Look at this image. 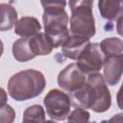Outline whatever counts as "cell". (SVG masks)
Wrapping results in <instances>:
<instances>
[{"label":"cell","instance_id":"19","mask_svg":"<svg viewBox=\"0 0 123 123\" xmlns=\"http://www.w3.org/2000/svg\"><path fill=\"white\" fill-rule=\"evenodd\" d=\"M101 123H123V113H116L109 120H102Z\"/></svg>","mask_w":123,"mask_h":123},{"label":"cell","instance_id":"9","mask_svg":"<svg viewBox=\"0 0 123 123\" xmlns=\"http://www.w3.org/2000/svg\"><path fill=\"white\" fill-rule=\"evenodd\" d=\"M89 43L90 41L88 38L70 35L67 40L62 46V53L65 58L77 61L83 50Z\"/></svg>","mask_w":123,"mask_h":123},{"label":"cell","instance_id":"16","mask_svg":"<svg viewBox=\"0 0 123 123\" xmlns=\"http://www.w3.org/2000/svg\"><path fill=\"white\" fill-rule=\"evenodd\" d=\"M45 111L40 105L28 107L23 112L22 123H45Z\"/></svg>","mask_w":123,"mask_h":123},{"label":"cell","instance_id":"6","mask_svg":"<svg viewBox=\"0 0 123 123\" xmlns=\"http://www.w3.org/2000/svg\"><path fill=\"white\" fill-rule=\"evenodd\" d=\"M105 55L103 54L100 43H89L81 53L77 60V65L85 74L97 73L103 66L105 62Z\"/></svg>","mask_w":123,"mask_h":123},{"label":"cell","instance_id":"15","mask_svg":"<svg viewBox=\"0 0 123 123\" xmlns=\"http://www.w3.org/2000/svg\"><path fill=\"white\" fill-rule=\"evenodd\" d=\"M100 47L106 58L115 57L123 52V40L115 37H107L100 42Z\"/></svg>","mask_w":123,"mask_h":123},{"label":"cell","instance_id":"18","mask_svg":"<svg viewBox=\"0 0 123 123\" xmlns=\"http://www.w3.org/2000/svg\"><path fill=\"white\" fill-rule=\"evenodd\" d=\"M15 118V111L12 106L6 104L0 107V123H12Z\"/></svg>","mask_w":123,"mask_h":123},{"label":"cell","instance_id":"7","mask_svg":"<svg viewBox=\"0 0 123 123\" xmlns=\"http://www.w3.org/2000/svg\"><path fill=\"white\" fill-rule=\"evenodd\" d=\"M86 74L79 68L77 63H70L58 75V85L63 90L73 93L82 88L86 83Z\"/></svg>","mask_w":123,"mask_h":123},{"label":"cell","instance_id":"5","mask_svg":"<svg viewBox=\"0 0 123 123\" xmlns=\"http://www.w3.org/2000/svg\"><path fill=\"white\" fill-rule=\"evenodd\" d=\"M43 104L48 116L56 121L65 120L70 112L71 98L60 89H51L43 99Z\"/></svg>","mask_w":123,"mask_h":123},{"label":"cell","instance_id":"26","mask_svg":"<svg viewBox=\"0 0 123 123\" xmlns=\"http://www.w3.org/2000/svg\"><path fill=\"white\" fill-rule=\"evenodd\" d=\"M68 123H69V122H68Z\"/></svg>","mask_w":123,"mask_h":123},{"label":"cell","instance_id":"20","mask_svg":"<svg viewBox=\"0 0 123 123\" xmlns=\"http://www.w3.org/2000/svg\"><path fill=\"white\" fill-rule=\"evenodd\" d=\"M116 103H117L118 108L123 111V82H122L120 88L118 89L117 94H116Z\"/></svg>","mask_w":123,"mask_h":123},{"label":"cell","instance_id":"10","mask_svg":"<svg viewBox=\"0 0 123 123\" xmlns=\"http://www.w3.org/2000/svg\"><path fill=\"white\" fill-rule=\"evenodd\" d=\"M98 9L101 16L109 21H117L123 17V0H101Z\"/></svg>","mask_w":123,"mask_h":123},{"label":"cell","instance_id":"2","mask_svg":"<svg viewBox=\"0 0 123 123\" xmlns=\"http://www.w3.org/2000/svg\"><path fill=\"white\" fill-rule=\"evenodd\" d=\"M43 7V25L45 33L51 37L54 48L63 45L70 36L67 27L69 18L64 10V1H41Z\"/></svg>","mask_w":123,"mask_h":123},{"label":"cell","instance_id":"8","mask_svg":"<svg viewBox=\"0 0 123 123\" xmlns=\"http://www.w3.org/2000/svg\"><path fill=\"white\" fill-rule=\"evenodd\" d=\"M104 79L109 86H115L123 74V59L121 54L106 58L104 62Z\"/></svg>","mask_w":123,"mask_h":123},{"label":"cell","instance_id":"1","mask_svg":"<svg viewBox=\"0 0 123 123\" xmlns=\"http://www.w3.org/2000/svg\"><path fill=\"white\" fill-rule=\"evenodd\" d=\"M70 98L74 107L90 109L95 112H105L111 105V96L107 83L98 72L89 74L85 86L70 93Z\"/></svg>","mask_w":123,"mask_h":123},{"label":"cell","instance_id":"12","mask_svg":"<svg viewBox=\"0 0 123 123\" xmlns=\"http://www.w3.org/2000/svg\"><path fill=\"white\" fill-rule=\"evenodd\" d=\"M29 43L31 50L36 57L48 55L54 48L53 41L46 33H38L37 35L29 37Z\"/></svg>","mask_w":123,"mask_h":123},{"label":"cell","instance_id":"23","mask_svg":"<svg viewBox=\"0 0 123 123\" xmlns=\"http://www.w3.org/2000/svg\"><path fill=\"white\" fill-rule=\"evenodd\" d=\"M45 123H56V122H54V121H51V120H46V122Z\"/></svg>","mask_w":123,"mask_h":123},{"label":"cell","instance_id":"13","mask_svg":"<svg viewBox=\"0 0 123 123\" xmlns=\"http://www.w3.org/2000/svg\"><path fill=\"white\" fill-rule=\"evenodd\" d=\"M12 52L13 58L20 62H26L31 61L34 58H36V56L34 55V53L31 50L29 38L21 37V38L15 40L12 43Z\"/></svg>","mask_w":123,"mask_h":123},{"label":"cell","instance_id":"17","mask_svg":"<svg viewBox=\"0 0 123 123\" xmlns=\"http://www.w3.org/2000/svg\"><path fill=\"white\" fill-rule=\"evenodd\" d=\"M89 117L90 113L86 109L76 108L69 113L67 119L69 123H89Z\"/></svg>","mask_w":123,"mask_h":123},{"label":"cell","instance_id":"4","mask_svg":"<svg viewBox=\"0 0 123 123\" xmlns=\"http://www.w3.org/2000/svg\"><path fill=\"white\" fill-rule=\"evenodd\" d=\"M90 0H72L68 2L71 10L69 32L72 36L91 38L95 35V20Z\"/></svg>","mask_w":123,"mask_h":123},{"label":"cell","instance_id":"25","mask_svg":"<svg viewBox=\"0 0 123 123\" xmlns=\"http://www.w3.org/2000/svg\"><path fill=\"white\" fill-rule=\"evenodd\" d=\"M121 57H122V59H123V54H121Z\"/></svg>","mask_w":123,"mask_h":123},{"label":"cell","instance_id":"14","mask_svg":"<svg viewBox=\"0 0 123 123\" xmlns=\"http://www.w3.org/2000/svg\"><path fill=\"white\" fill-rule=\"evenodd\" d=\"M17 23V12L10 4H0V30H11Z\"/></svg>","mask_w":123,"mask_h":123},{"label":"cell","instance_id":"21","mask_svg":"<svg viewBox=\"0 0 123 123\" xmlns=\"http://www.w3.org/2000/svg\"><path fill=\"white\" fill-rule=\"evenodd\" d=\"M116 32L119 36L123 37V17L119 18L116 21Z\"/></svg>","mask_w":123,"mask_h":123},{"label":"cell","instance_id":"24","mask_svg":"<svg viewBox=\"0 0 123 123\" xmlns=\"http://www.w3.org/2000/svg\"><path fill=\"white\" fill-rule=\"evenodd\" d=\"M89 123H96V122H95V121H93V122H89Z\"/></svg>","mask_w":123,"mask_h":123},{"label":"cell","instance_id":"3","mask_svg":"<svg viewBox=\"0 0 123 123\" xmlns=\"http://www.w3.org/2000/svg\"><path fill=\"white\" fill-rule=\"evenodd\" d=\"M46 86L44 75L35 69L13 74L8 82V93L15 101H26L41 94Z\"/></svg>","mask_w":123,"mask_h":123},{"label":"cell","instance_id":"11","mask_svg":"<svg viewBox=\"0 0 123 123\" xmlns=\"http://www.w3.org/2000/svg\"><path fill=\"white\" fill-rule=\"evenodd\" d=\"M41 30V25L36 17L23 16L21 17L14 26V34L24 38L32 37Z\"/></svg>","mask_w":123,"mask_h":123},{"label":"cell","instance_id":"22","mask_svg":"<svg viewBox=\"0 0 123 123\" xmlns=\"http://www.w3.org/2000/svg\"><path fill=\"white\" fill-rule=\"evenodd\" d=\"M1 95H2V99H1V106L6 105V92L3 88H1Z\"/></svg>","mask_w":123,"mask_h":123}]
</instances>
